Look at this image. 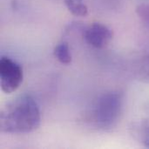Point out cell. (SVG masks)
<instances>
[{
  "label": "cell",
  "instance_id": "7a4b0ae2",
  "mask_svg": "<svg viewBox=\"0 0 149 149\" xmlns=\"http://www.w3.org/2000/svg\"><path fill=\"white\" fill-rule=\"evenodd\" d=\"M123 106L122 95L118 92L105 93L99 97L92 111L93 124L103 130L113 128L118 122Z\"/></svg>",
  "mask_w": 149,
  "mask_h": 149
},
{
  "label": "cell",
  "instance_id": "3957f363",
  "mask_svg": "<svg viewBox=\"0 0 149 149\" xmlns=\"http://www.w3.org/2000/svg\"><path fill=\"white\" fill-rule=\"evenodd\" d=\"M24 72L21 65L9 57L2 56L0 58V85L4 93L15 92L22 84Z\"/></svg>",
  "mask_w": 149,
  "mask_h": 149
},
{
  "label": "cell",
  "instance_id": "6da1fadb",
  "mask_svg": "<svg viewBox=\"0 0 149 149\" xmlns=\"http://www.w3.org/2000/svg\"><path fill=\"white\" fill-rule=\"evenodd\" d=\"M41 114L37 101L29 94L16 97L1 110L0 130L5 134H28L37 130Z\"/></svg>",
  "mask_w": 149,
  "mask_h": 149
},
{
  "label": "cell",
  "instance_id": "52a82bcc",
  "mask_svg": "<svg viewBox=\"0 0 149 149\" xmlns=\"http://www.w3.org/2000/svg\"><path fill=\"white\" fill-rule=\"evenodd\" d=\"M65 3L71 13L78 17H86L88 14V8L83 0H65Z\"/></svg>",
  "mask_w": 149,
  "mask_h": 149
},
{
  "label": "cell",
  "instance_id": "8992f818",
  "mask_svg": "<svg viewBox=\"0 0 149 149\" xmlns=\"http://www.w3.org/2000/svg\"><path fill=\"white\" fill-rule=\"evenodd\" d=\"M54 56L55 58L63 65H69L72 62V54L70 48L67 43L63 42L58 44L54 48Z\"/></svg>",
  "mask_w": 149,
  "mask_h": 149
},
{
  "label": "cell",
  "instance_id": "ba28073f",
  "mask_svg": "<svg viewBox=\"0 0 149 149\" xmlns=\"http://www.w3.org/2000/svg\"><path fill=\"white\" fill-rule=\"evenodd\" d=\"M137 72L141 79L149 83V55L143 56L138 63Z\"/></svg>",
  "mask_w": 149,
  "mask_h": 149
},
{
  "label": "cell",
  "instance_id": "277c9868",
  "mask_svg": "<svg viewBox=\"0 0 149 149\" xmlns=\"http://www.w3.org/2000/svg\"><path fill=\"white\" fill-rule=\"evenodd\" d=\"M83 37L90 45L97 49H103L113 39V31L108 26L101 23H93L86 28L83 32Z\"/></svg>",
  "mask_w": 149,
  "mask_h": 149
},
{
  "label": "cell",
  "instance_id": "9c48e42d",
  "mask_svg": "<svg viewBox=\"0 0 149 149\" xmlns=\"http://www.w3.org/2000/svg\"><path fill=\"white\" fill-rule=\"evenodd\" d=\"M136 12L140 18L149 24V3H141L136 8Z\"/></svg>",
  "mask_w": 149,
  "mask_h": 149
},
{
  "label": "cell",
  "instance_id": "5b68a950",
  "mask_svg": "<svg viewBox=\"0 0 149 149\" xmlns=\"http://www.w3.org/2000/svg\"><path fill=\"white\" fill-rule=\"evenodd\" d=\"M134 136L140 141L144 147L149 148V122H141L135 124L133 127Z\"/></svg>",
  "mask_w": 149,
  "mask_h": 149
}]
</instances>
